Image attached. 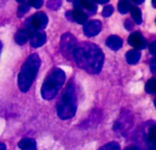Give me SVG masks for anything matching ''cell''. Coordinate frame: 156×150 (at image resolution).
I'll use <instances>...</instances> for the list:
<instances>
[{
	"label": "cell",
	"instance_id": "cell-1",
	"mask_svg": "<svg viewBox=\"0 0 156 150\" xmlns=\"http://www.w3.org/2000/svg\"><path fill=\"white\" fill-rule=\"evenodd\" d=\"M73 58L80 69L90 74L100 73L104 62L102 50L97 45L90 42H84L77 46Z\"/></svg>",
	"mask_w": 156,
	"mask_h": 150
},
{
	"label": "cell",
	"instance_id": "cell-2",
	"mask_svg": "<svg viewBox=\"0 0 156 150\" xmlns=\"http://www.w3.org/2000/svg\"><path fill=\"white\" fill-rule=\"evenodd\" d=\"M41 65L40 58L37 54H31L25 63L23 64L17 78V83L19 90L22 93H27L31 88L37 75L38 70Z\"/></svg>",
	"mask_w": 156,
	"mask_h": 150
},
{
	"label": "cell",
	"instance_id": "cell-3",
	"mask_svg": "<svg viewBox=\"0 0 156 150\" xmlns=\"http://www.w3.org/2000/svg\"><path fill=\"white\" fill-rule=\"evenodd\" d=\"M77 111V95L75 86L69 82L65 92L57 104V113L60 119L67 120L72 118Z\"/></svg>",
	"mask_w": 156,
	"mask_h": 150
},
{
	"label": "cell",
	"instance_id": "cell-4",
	"mask_svg": "<svg viewBox=\"0 0 156 150\" xmlns=\"http://www.w3.org/2000/svg\"><path fill=\"white\" fill-rule=\"evenodd\" d=\"M66 80L65 72L58 68L52 70V71L46 78L41 87V96L45 100H52L56 97Z\"/></svg>",
	"mask_w": 156,
	"mask_h": 150
},
{
	"label": "cell",
	"instance_id": "cell-5",
	"mask_svg": "<svg viewBox=\"0 0 156 150\" xmlns=\"http://www.w3.org/2000/svg\"><path fill=\"white\" fill-rule=\"evenodd\" d=\"M77 46V39L72 34L65 33L62 35L60 39V50L65 58L71 60Z\"/></svg>",
	"mask_w": 156,
	"mask_h": 150
},
{
	"label": "cell",
	"instance_id": "cell-6",
	"mask_svg": "<svg viewBox=\"0 0 156 150\" xmlns=\"http://www.w3.org/2000/svg\"><path fill=\"white\" fill-rule=\"evenodd\" d=\"M48 22V18L47 15L43 12H37L31 17L27 19L26 22L27 29H28L30 32L41 30L46 27Z\"/></svg>",
	"mask_w": 156,
	"mask_h": 150
},
{
	"label": "cell",
	"instance_id": "cell-7",
	"mask_svg": "<svg viewBox=\"0 0 156 150\" xmlns=\"http://www.w3.org/2000/svg\"><path fill=\"white\" fill-rule=\"evenodd\" d=\"M132 127V117L130 114H122L120 118L115 122L113 130L115 132L124 135Z\"/></svg>",
	"mask_w": 156,
	"mask_h": 150
},
{
	"label": "cell",
	"instance_id": "cell-8",
	"mask_svg": "<svg viewBox=\"0 0 156 150\" xmlns=\"http://www.w3.org/2000/svg\"><path fill=\"white\" fill-rule=\"evenodd\" d=\"M129 44L136 49H144L147 46L146 39L140 32H133L130 35L128 38Z\"/></svg>",
	"mask_w": 156,
	"mask_h": 150
},
{
	"label": "cell",
	"instance_id": "cell-9",
	"mask_svg": "<svg viewBox=\"0 0 156 150\" xmlns=\"http://www.w3.org/2000/svg\"><path fill=\"white\" fill-rule=\"evenodd\" d=\"M84 34L87 37H94L101 30V23L100 20H90L84 26Z\"/></svg>",
	"mask_w": 156,
	"mask_h": 150
},
{
	"label": "cell",
	"instance_id": "cell-10",
	"mask_svg": "<svg viewBox=\"0 0 156 150\" xmlns=\"http://www.w3.org/2000/svg\"><path fill=\"white\" fill-rule=\"evenodd\" d=\"M46 40H47V36L44 31L37 30L31 32L29 41H30V45L33 48H39L43 46L46 43Z\"/></svg>",
	"mask_w": 156,
	"mask_h": 150
},
{
	"label": "cell",
	"instance_id": "cell-11",
	"mask_svg": "<svg viewBox=\"0 0 156 150\" xmlns=\"http://www.w3.org/2000/svg\"><path fill=\"white\" fill-rule=\"evenodd\" d=\"M96 0H74V6L75 8L79 9H87L89 12L94 14L96 12Z\"/></svg>",
	"mask_w": 156,
	"mask_h": 150
},
{
	"label": "cell",
	"instance_id": "cell-12",
	"mask_svg": "<svg viewBox=\"0 0 156 150\" xmlns=\"http://www.w3.org/2000/svg\"><path fill=\"white\" fill-rule=\"evenodd\" d=\"M30 35L31 32L27 29V28H23V29H19L15 36V40L18 45H24L27 42V40L30 38Z\"/></svg>",
	"mask_w": 156,
	"mask_h": 150
},
{
	"label": "cell",
	"instance_id": "cell-13",
	"mask_svg": "<svg viewBox=\"0 0 156 150\" xmlns=\"http://www.w3.org/2000/svg\"><path fill=\"white\" fill-rule=\"evenodd\" d=\"M148 150H156V125L150 127L146 135Z\"/></svg>",
	"mask_w": 156,
	"mask_h": 150
},
{
	"label": "cell",
	"instance_id": "cell-14",
	"mask_svg": "<svg viewBox=\"0 0 156 150\" xmlns=\"http://www.w3.org/2000/svg\"><path fill=\"white\" fill-rule=\"evenodd\" d=\"M70 15H71V19H73L78 24H85L88 20L87 14L83 10L79 8H75L72 12H70Z\"/></svg>",
	"mask_w": 156,
	"mask_h": 150
},
{
	"label": "cell",
	"instance_id": "cell-15",
	"mask_svg": "<svg viewBox=\"0 0 156 150\" xmlns=\"http://www.w3.org/2000/svg\"><path fill=\"white\" fill-rule=\"evenodd\" d=\"M106 45L113 50H118L122 47V39L115 35L110 36L106 40Z\"/></svg>",
	"mask_w": 156,
	"mask_h": 150
},
{
	"label": "cell",
	"instance_id": "cell-16",
	"mask_svg": "<svg viewBox=\"0 0 156 150\" xmlns=\"http://www.w3.org/2000/svg\"><path fill=\"white\" fill-rule=\"evenodd\" d=\"M18 148L21 150H37V142L33 138L25 137L18 142Z\"/></svg>",
	"mask_w": 156,
	"mask_h": 150
},
{
	"label": "cell",
	"instance_id": "cell-17",
	"mask_svg": "<svg viewBox=\"0 0 156 150\" xmlns=\"http://www.w3.org/2000/svg\"><path fill=\"white\" fill-rule=\"evenodd\" d=\"M141 59V53L137 49L130 50L126 53V60L129 64H136Z\"/></svg>",
	"mask_w": 156,
	"mask_h": 150
},
{
	"label": "cell",
	"instance_id": "cell-18",
	"mask_svg": "<svg viewBox=\"0 0 156 150\" xmlns=\"http://www.w3.org/2000/svg\"><path fill=\"white\" fill-rule=\"evenodd\" d=\"M131 14L132 17L133 18L134 22L136 24H141L143 22V17H142V11L140 10L139 7L137 6H133L131 9Z\"/></svg>",
	"mask_w": 156,
	"mask_h": 150
},
{
	"label": "cell",
	"instance_id": "cell-19",
	"mask_svg": "<svg viewBox=\"0 0 156 150\" xmlns=\"http://www.w3.org/2000/svg\"><path fill=\"white\" fill-rule=\"evenodd\" d=\"M133 5H131V3L128 0H121L118 4V9L120 11V13L122 14H126L129 11H131Z\"/></svg>",
	"mask_w": 156,
	"mask_h": 150
},
{
	"label": "cell",
	"instance_id": "cell-20",
	"mask_svg": "<svg viewBox=\"0 0 156 150\" xmlns=\"http://www.w3.org/2000/svg\"><path fill=\"white\" fill-rule=\"evenodd\" d=\"M145 91L151 94L156 93V78H152L146 82Z\"/></svg>",
	"mask_w": 156,
	"mask_h": 150
},
{
	"label": "cell",
	"instance_id": "cell-21",
	"mask_svg": "<svg viewBox=\"0 0 156 150\" xmlns=\"http://www.w3.org/2000/svg\"><path fill=\"white\" fill-rule=\"evenodd\" d=\"M99 150H121V147L117 142H110L102 146Z\"/></svg>",
	"mask_w": 156,
	"mask_h": 150
},
{
	"label": "cell",
	"instance_id": "cell-22",
	"mask_svg": "<svg viewBox=\"0 0 156 150\" xmlns=\"http://www.w3.org/2000/svg\"><path fill=\"white\" fill-rule=\"evenodd\" d=\"M61 5V0H48V7L53 10H57Z\"/></svg>",
	"mask_w": 156,
	"mask_h": 150
},
{
	"label": "cell",
	"instance_id": "cell-23",
	"mask_svg": "<svg viewBox=\"0 0 156 150\" xmlns=\"http://www.w3.org/2000/svg\"><path fill=\"white\" fill-rule=\"evenodd\" d=\"M29 8H30V5L28 3H22L18 7L17 12H18L19 16H23L25 13H27L29 10Z\"/></svg>",
	"mask_w": 156,
	"mask_h": 150
},
{
	"label": "cell",
	"instance_id": "cell-24",
	"mask_svg": "<svg viewBox=\"0 0 156 150\" xmlns=\"http://www.w3.org/2000/svg\"><path fill=\"white\" fill-rule=\"evenodd\" d=\"M112 13H113V7H112V5H106L102 10L103 16H110Z\"/></svg>",
	"mask_w": 156,
	"mask_h": 150
},
{
	"label": "cell",
	"instance_id": "cell-25",
	"mask_svg": "<svg viewBox=\"0 0 156 150\" xmlns=\"http://www.w3.org/2000/svg\"><path fill=\"white\" fill-rule=\"evenodd\" d=\"M28 4L35 8H39L43 5V0H28Z\"/></svg>",
	"mask_w": 156,
	"mask_h": 150
},
{
	"label": "cell",
	"instance_id": "cell-26",
	"mask_svg": "<svg viewBox=\"0 0 156 150\" xmlns=\"http://www.w3.org/2000/svg\"><path fill=\"white\" fill-rule=\"evenodd\" d=\"M150 68H151V71H152L153 73H155L156 74V57H154V58L151 60Z\"/></svg>",
	"mask_w": 156,
	"mask_h": 150
},
{
	"label": "cell",
	"instance_id": "cell-27",
	"mask_svg": "<svg viewBox=\"0 0 156 150\" xmlns=\"http://www.w3.org/2000/svg\"><path fill=\"white\" fill-rule=\"evenodd\" d=\"M149 50L150 52L153 54V55H155L156 56V41H154L150 44L149 46Z\"/></svg>",
	"mask_w": 156,
	"mask_h": 150
},
{
	"label": "cell",
	"instance_id": "cell-28",
	"mask_svg": "<svg viewBox=\"0 0 156 150\" xmlns=\"http://www.w3.org/2000/svg\"><path fill=\"white\" fill-rule=\"evenodd\" d=\"M133 22L130 19H127L125 21V27H126V29L131 30L133 28Z\"/></svg>",
	"mask_w": 156,
	"mask_h": 150
},
{
	"label": "cell",
	"instance_id": "cell-29",
	"mask_svg": "<svg viewBox=\"0 0 156 150\" xmlns=\"http://www.w3.org/2000/svg\"><path fill=\"white\" fill-rule=\"evenodd\" d=\"M110 0H96V2H98L99 4H106L108 3Z\"/></svg>",
	"mask_w": 156,
	"mask_h": 150
},
{
	"label": "cell",
	"instance_id": "cell-30",
	"mask_svg": "<svg viewBox=\"0 0 156 150\" xmlns=\"http://www.w3.org/2000/svg\"><path fill=\"white\" fill-rule=\"evenodd\" d=\"M0 150H6V147L4 143H0Z\"/></svg>",
	"mask_w": 156,
	"mask_h": 150
},
{
	"label": "cell",
	"instance_id": "cell-31",
	"mask_svg": "<svg viewBox=\"0 0 156 150\" xmlns=\"http://www.w3.org/2000/svg\"><path fill=\"white\" fill-rule=\"evenodd\" d=\"M135 4H138V5H140V4H142V3H144V0H133Z\"/></svg>",
	"mask_w": 156,
	"mask_h": 150
},
{
	"label": "cell",
	"instance_id": "cell-32",
	"mask_svg": "<svg viewBox=\"0 0 156 150\" xmlns=\"http://www.w3.org/2000/svg\"><path fill=\"white\" fill-rule=\"evenodd\" d=\"M125 150H136L135 147H131V148H127Z\"/></svg>",
	"mask_w": 156,
	"mask_h": 150
},
{
	"label": "cell",
	"instance_id": "cell-33",
	"mask_svg": "<svg viewBox=\"0 0 156 150\" xmlns=\"http://www.w3.org/2000/svg\"><path fill=\"white\" fill-rule=\"evenodd\" d=\"M152 4H153V6L156 8V0H153L152 1Z\"/></svg>",
	"mask_w": 156,
	"mask_h": 150
},
{
	"label": "cell",
	"instance_id": "cell-34",
	"mask_svg": "<svg viewBox=\"0 0 156 150\" xmlns=\"http://www.w3.org/2000/svg\"><path fill=\"white\" fill-rule=\"evenodd\" d=\"M16 1H17V2H19V3H24V1H25V0H16Z\"/></svg>",
	"mask_w": 156,
	"mask_h": 150
},
{
	"label": "cell",
	"instance_id": "cell-35",
	"mask_svg": "<svg viewBox=\"0 0 156 150\" xmlns=\"http://www.w3.org/2000/svg\"><path fill=\"white\" fill-rule=\"evenodd\" d=\"M154 106H155V108H156V98H155V100H154Z\"/></svg>",
	"mask_w": 156,
	"mask_h": 150
},
{
	"label": "cell",
	"instance_id": "cell-36",
	"mask_svg": "<svg viewBox=\"0 0 156 150\" xmlns=\"http://www.w3.org/2000/svg\"><path fill=\"white\" fill-rule=\"evenodd\" d=\"M68 1H72V0H68ZM73 1H74V0H73Z\"/></svg>",
	"mask_w": 156,
	"mask_h": 150
},
{
	"label": "cell",
	"instance_id": "cell-37",
	"mask_svg": "<svg viewBox=\"0 0 156 150\" xmlns=\"http://www.w3.org/2000/svg\"><path fill=\"white\" fill-rule=\"evenodd\" d=\"M155 22H156V21H155Z\"/></svg>",
	"mask_w": 156,
	"mask_h": 150
}]
</instances>
